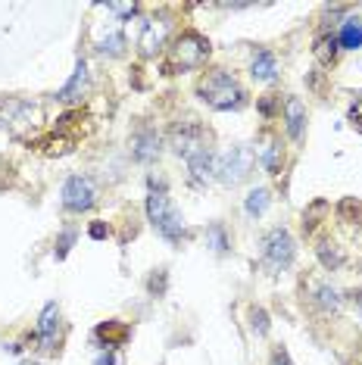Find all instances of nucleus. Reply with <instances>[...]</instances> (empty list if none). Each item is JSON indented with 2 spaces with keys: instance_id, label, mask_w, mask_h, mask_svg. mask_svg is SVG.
I'll return each instance as SVG.
<instances>
[{
  "instance_id": "20e7f679",
  "label": "nucleus",
  "mask_w": 362,
  "mask_h": 365,
  "mask_svg": "<svg viewBox=\"0 0 362 365\" xmlns=\"http://www.w3.org/2000/svg\"><path fill=\"white\" fill-rule=\"evenodd\" d=\"M210 51L212 47L207 38L187 31V35H181L175 44H172V69H197V66L210 56Z\"/></svg>"
},
{
  "instance_id": "393cba45",
  "label": "nucleus",
  "mask_w": 362,
  "mask_h": 365,
  "mask_svg": "<svg viewBox=\"0 0 362 365\" xmlns=\"http://www.w3.org/2000/svg\"><path fill=\"white\" fill-rule=\"evenodd\" d=\"M350 115L356 119V125L362 128V97H359V103H353V110H350Z\"/></svg>"
},
{
  "instance_id": "39448f33",
  "label": "nucleus",
  "mask_w": 362,
  "mask_h": 365,
  "mask_svg": "<svg viewBox=\"0 0 362 365\" xmlns=\"http://www.w3.org/2000/svg\"><path fill=\"white\" fill-rule=\"evenodd\" d=\"M262 262H266L272 272H284L287 265L294 262V237L287 235L284 228H272L269 235L262 237Z\"/></svg>"
},
{
  "instance_id": "0eeeda50",
  "label": "nucleus",
  "mask_w": 362,
  "mask_h": 365,
  "mask_svg": "<svg viewBox=\"0 0 362 365\" xmlns=\"http://www.w3.org/2000/svg\"><path fill=\"white\" fill-rule=\"evenodd\" d=\"M187 178H191L194 187H207L212 178H216V156H212L210 147H203V150H197L187 156Z\"/></svg>"
},
{
  "instance_id": "ddd939ff",
  "label": "nucleus",
  "mask_w": 362,
  "mask_h": 365,
  "mask_svg": "<svg viewBox=\"0 0 362 365\" xmlns=\"http://www.w3.org/2000/svg\"><path fill=\"white\" fill-rule=\"evenodd\" d=\"M284 125L294 140L303 138V128H306V106H303L297 97H287L284 101Z\"/></svg>"
},
{
  "instance_id": "2eb2a0df",
  "label": "nucleus",
  "mask_w": 362,
  "mask_h": 365,
  "mask_svg": "<svg viewBox=\"0 0 362 365\" xmlns=\"http://www.w3.org/2000/svg\"><path fill=\"white\" fill-rule=\"evenodd\" d=\"M337 44L347 47V51H356V47H362V19H350L341 26V31H337Z\"/></svg>"
},
{
  "instance_id": "4468645a",
  "label": "nucleus",
  "mask_w": 362,
  "mask_h": 365,
  "mask_svg": "<svg viewBox=\"0 0 362 365\" xmlns=\"http://www.w3.org/2000/svg\"><path fill=\"white\" fill-rule=\"evenodd\" d=\"M250 72L257 81H275L278 76V60L272 51H257L253 53V63H250Z\"/></svg>"
},
{
  "instance_id": "f3484780",
  "label": "nucleus",
  "mask_w": 362,
  "mask_h": 365,
  "mask_svg": "<svg viewBox=\"0 0 362 365\" xmlns=\"http://www.w3.org/2000/svg\"><path fill=\"white\" fill-rule=\"evenodd\" d=\"M269 203H272V194H269L266 187H257V190H250V194H247L244 210H247V215H253V219H259V215L269 210Z\"/></svg>"
},
{
  "instance_id": "dca6fc26",
  "label": "nucleus",
  "mask_w": 362,
  "mask_h": 365,
  "mask_svg": "<svg viewBox=\"0 0 362 365\" xmlns=\"http://www.w3.org/2000/svg\"><path fill=\"white\" fill-rule=\"evenodd\" d=\"M281 160H284V156H281V147H278V140L272 138L269 144L259 150V163L266 165L269 175H278V172H281Z\"/></svg>"
},
{
  "instance_id": "6e6552de",
  "label": "nucleus",
  "mask_w": 362,
  "mask_h": 365,
  "mask_svg": "<svg viewBox=\"0 0 362 365\" xmlns=\"http://www.w3.org/2000/svg\"><path fill=\"white\" fill-rule=\"evenodd\" d=\"M56 337H60V306L47 303L38 319V340L44 344V350H53Z\"/></svg>"
},
{
  "instance_id": "f8f14e48",
  "label": "nucleus",
  "mask_w": 362,
  "mask_h": 365,
  "mask_svg": "<svg viewBox=\"0 0 362 365\" xmlns=\"http://www.w3.org/2000/svg\"><path fill=\"white\" fill-rule=\"evenodd\" d=\"M85 91H88V63H85V60H78V63H76V72H72V78L60 88L56 101H63V103H76V101H81V94H85Z\"/></svg>"
},
{
  "instance_id": "aec40b11",
  "label": "nucleus",
  "mask_w": 362,
  "mask_h": 365,
  "mask_svg": "<svg viewBox=\"0 0 362 365\" xmlns=\"http://www.w3.org/2000/svg\"><path fill=\"white\" fill-rule=\"evenodd\" d=\"M207 247L212 253H228V235H225V228H222L219 222L207 228Z\"/></svg>"
},
{
  "instance_id": "a211bd4d",
  "label": "nucleus",
  "mask_w": 362,
  "mask_h": 365,
  "mask_svg": "<svg viewBox=\"0 0 362 365\" xmlns=\"http://www.w3.org/2000/svg\"><path fill=\"white\" fill-rule=\"evenodd\" d=\"M97 51L103 56H122L125 53V35H122V31H106V35L97 41Z\"/></svg>"
},
{
  "instance_id": "bb28decb",
  "label": "nucleus",
  "mask_w": 362,
  "mask_h": 365,
  "mask_svg": "<svg viewBox=\"0 0 362 365\" xmlns=\"http://www.w3.org/2000/svg\"><path fill=\"white\" fill-rule=\"evenodd\" d=\"M19 365H38V362H31V359H26V362H19Z\"/></svg>"
},
{
  "instance_id": "4be33fe9",
  "label": "nucleus",
  "mask_w": 362,
  "mask_h": 365,
  "mask_svg": "<svg viewBox=\"0 0 362 365\" xmlns=\"http://www.w3.org/2000/svg\"><path fill=\"white\" fill-rule=\"evenodd\" d=\"M106 10H110L113 16H122V19H131V16L138 13V4H103Z\"/></svg>"
},
{
  "instance_id": "1a4fd4ad",
  "label": "nucleus",
  "mask_w": 362,
  "mask_h": 365,
  "mask_svg": "<svg viewBox=\"0 0 362 365\" xmlns=\"http://www.w3.org/2000/svg\"><path fill=\"white\" fill-rule=\"evenodd\" d=\"M172 147H175V153L181 160H187L191 153L203 150L207 140H203V131L197 125H181V128H175V135H172Z\"/></svg>"
},
{
  "instance_id": "7ed1b4c3",
  "label": "nucleus",
  "mask_w": 362,
  "mask_h": 365,
  "mask_svg": "<svg viewBox=\"0 0 362 365\" xmlns=\"http://www.w3.org/2000/svg\"><path fill=\"white\" fill-rule=\"evenodd\" d=\"M253 150L250 147H244V144H237L232 147V150H225L216 160V178L222 181L225 187H234V185H241V181L250 178V172H253Z\"/></svg>"
},
{
  "instance_id": "423d86ee",
  "label": "nucleus",
  "mask_w": 362,
  "mask_h": 365,
  "mask_svg": "<svg viewBox=\"0 0 362 365\" xmlns=\"http://www.w3.org/2000/svg\"><path fill=\"white\" fill-rule=\"evenodd\" d=\"M97 203V185L88 175H72L63 185V206L69 212H88Z\"/></svg>"
},
{
  "instance_id": "5701e85b",
  "label": "nucleus",
  "mask_w": 362,
  "mask_h": 365,
  "mask_svg": "<svg viewBox=\"0 0 362 365\" xmlns=\"http://www.w3.org/2000/svg\"><path fill=\"white\" fill-rule=\"evenodd\" d=\"M72 240H76V231H66L63 240H60V250H56V256H66V250L72 247Z\"/></svg>"
},
{
  "instance_id": "f03ea898",
  "label": "nucleus",
  "mask_w": 362,
  "mask_h": 365,
  "mask_svg": "<svg viewBox=\"0 0 362 365\" xmlns=\"http://www.w3.org/2000/svg\"><path fill=\"white\" fill-rule=\"evenodd\" d=\"M197 94L212 110H237V106H244V88L225 69H212L210 76H203L200 85H197Z\"/></svg>"
},
{
  "instance_id": "9b49d317",
  "label": "nucleus",
  "mask_w": 362,
  "mask_h": 365,
  "mask_svg": "<svg viewBox=\"0 0 362 365\" xmlns=\"http://www.w3.org/2000/svg\"><path fill=\"white\" fill-rule=\"evenodd\" d=\"M166 35H169V22L162 19H150L141 31V38H138V47H141L144 56H153L156 51H162V44H166Z\"/></svg>"
},
{
  "instance_id": "f257e3e1",
  "label": "nucleus",
  "mask_w": 362,
  "mask_h": 365,
  "mask_svg": "<svg viewBox=\"0 0 362 365\" xmlns=\"http://www.w3.org/2000/svg\"><path fill=\"white\" fill-rule=\"evenodd\" d=\"M147 219L153 222V228L160 231V237H166L169 244H178L185 237V219H181L178 206L172 203L166 194V181L150 178V197H147Z\"/></svg>"
},
{
  "instance_id": "b1692460",
  "label": "nucleus",
  "mask_w": 362,
  "mask_h": 365,
  "mask_svg": "<svg viewBox=\"0 0 362 365\" xmlns=\"http://www.w3.org/2000/svg\"><path fill=\"white\" fill-rule=\"evenodd\" d=\"M272 365H294V362H291V356H287L284 350H278L275 359H272Z\"/></svg>"
},
{
  "instance_id": "a878e982",
  "label": "nucleus",
  "mask_w": 362,
  "mask_h": 365,
  "mask_svg": "<svg viewBox=\"0 0 362 365\" xmlns=\"http://www.w3.org/2000/svg\"><path fill=\"white\" fill-rule=\"evenodd\" d=\"M356 309H359V315H362V294L356 297Z\"/></svg>"
},
{
  "instance_id": "6ab92c4d",
  "label": "nucleus",
  "mask_w": 362,
  "mask_h": 365,
  "mask_svg": "<svg viewBox=\"0 0 362 365\" xmlns=\"http://www.w3.org/2000/svg\"><path fill=\"white\" fill-rule=\"evenodd\" d=\"M316 303L322 306L325 312H337V309H341V303H343V300H341V294H337L334 287L319 284V287H316Z\"/></svg>"
},
{
  "instance_id": "9d476101",
  "label": "nucleus",
  "mask_w": 362,
  "mask_h": 365,
  "mask_svg": "<svg viewBox=\"0 0 362 365\" xmlns=\"http://www.w3.org/2000/svg\"><path fill=\"white\" fill-rule=\"evenodd\" d=\"M131 156H135L138 163H156V156H160V135H156L153 128H141L131 140Z\"/></svg>"
},
{
  "instance_id": "412c9836",
  "label": "nucleus",
  "mask_w": 362,
  "mask_h": 365,
  "mask_svg": "<svg viewBox=\"0 0 362 365\" xmlns=\"http://www.w3.org/2000/svg\"><path fill=\"white\" fill-rule=\"evenodd\" d=\"M94 365H125V359H122L119 350H113V346H103V350L97 353Z\"/></svg>"
}]
</instances>
